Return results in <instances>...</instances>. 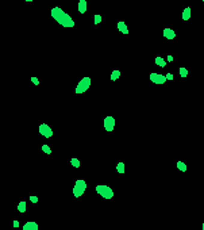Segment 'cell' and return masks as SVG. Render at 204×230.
<instances>
[{"instance_id": "obj_1", "label": "cell", "mask_w": 204, "mask_h": 230, "mask_svg": "<svg viewBox=\"0 0 204 230\" xmlns=\"http://www.w3.org/2000/svg\"><path fill=\"white\" fill-rule=\"evenodd\" d=\"M50 15H52V18L54 19L57 23H60V26L66 27V29H72V27H74V24H76L74 20L72 19V16L69 15V14H66L65 11L60 7H53L52 11H50Z\"/></svg>"}, {"instance_id": "obj_2", "label": "cell", "mask_w": 204, "mask_h": 230, "mask_svg": "<svg viewBox=\"0 0 204 230\" xmlns=\"http://www.w3.org/2000/svg\"><path fill=\"white\" fill-rule=\"evenodd\" d=\"M96 192H98L100 196H103L104 199L110 200L114 198V189L110 186H106V184H100V186H96Z\"/></svg>"}, {"instance_id": "obj_3", "label": "cell", "mask_w": 204, "mask_h": 230, "mask_svg": "<svg viewBox=\"0 0 204 230\" xmlns=\"http://www.w3.org/2000/svg\"><path fill=\"white\" fill-rule=\"evenodd\" d=\"M91 84H92V80H91V77H82L81 80L79 81V84H77L76 87V94H84V92H87L88 89H89Z\"/></svg>"}, {"instance_id": "obj_4", "label": "cell", "mask_w": 204, "mask_h": 230, "mask_svg": "<svg viewBox=\"0 0 204 230\" xmlns=\"http://www.w3.org/2000/svg\"><path fill=\"white\" fill-rule=\"evenodd\" d=\"M85 189H87V181L85 180H76V183H74V187H73V195L76 198H80L84 195Z\"/></svg>"}, {"instance_id": "obj_5", "label": "cell", "mask_w": 204, "mask_h": 230, "mask_svg": "<svg viewBox=\"0 0 204 230\" xmlns=\"http://www.w3.org/2000/svg\"><path fill=\"white\" fill-rule=\"evenodd\" d=\"M38 133L45 138H50V137H53V134H54L53 130H52V127H50L49 124H46V123H42L41 126L38 127Z\"/></svg>"}, {"instance_id": "obj_6", "label": "cell", "mask_w": 204, "mask_h": 230, "mask_svg": "<svg viewBox=\"0 0 204 230\" xmlns=\"http://www.w3.org/2000/svg\"><path fill=\"white\" fill-rule=\"evenodd\" d=\"M150 81L154 84H158V85H161V84H165L166 83V77L165 75H161V73H150Z\"/></svg>"}, {"instance_id": "obj_7", "label": "cell", "mask_w": 204, "mask_h": 230, "mask_svg": "<svg viewBox=\"0 0 204 230\" xmlns=\"http://www.w3.org/2000/svg\"><path fill=\"white\" fill-rule=\"evenodd\" d=\"M103 126H104V129H106L107 131H112L114 127H115V118L114 116H111V115L106 116L104 121H103Z\"/></svg>"}, {"instance_id": "obj_8", "label": "cell", "mask_w": 204, "mask_h": 230, "mask_svg": "<svg viewBox=\"0 0 204 230\" xmlns=\"http://www.w3.org/2000/svg\"><path fill=\"white\" fill-rule=\"evenodd\" d=\"M162 34L166 39H174V38H176V32H174V30H172V29H164Z\"/></svg>"}, {"instance_id": "obj_9", "label": "cell", "mask_w": 204, "mask_h": 230, "mask_svg": "<svg viewBox=\"0 0 204 230\" xmlns=\"http://www.w3.org/2000/svg\"><path fill=\"white\" fill-rule=\"evenodd\" d=\"M23 230H38V223L34 221H30L23 225Z\"/></svg>"}, {"instance_id": "obj_10", "label": "cell", "mask_w": 204, "mask_h": 230, "mask_svg": "<svg viewBox=\"0 0 204 230\" xmlns=\"http://www.w3.org/2000/svg\"><path fill=\"white\" fill-rule=\"evenodd\" d=\"M118 30H119L122 34H128V29H127V24L124 22H118Z\"/></svg>"}, {"instance_id": "obj_11", "label": "cell", "mask_w": 204, "mask_h": 230, "mask_svg": "<svg viewBox=\"0 0 204 230\" xmlns=\"http://www.w3.org/2000/svg\"><path fill=\"white\" fill-rule=\"evenodd\" d=\"M87 5H88L87 0H80V2H79V12L80 14H85V12H87Z\"/></svg>"}, {"instance_id": "obj_12", "label": "cell", "mask_w": 204, "mask_h": 230, "mask_svg": "<svg viewBox=\"0 0 204 230\" xmlns=\"http://www.w3.org/2000/svg\"><path fill=\"white\" fill-rule=\"evenodd\" d=\"M154 62H155V65H158L160 68H165V66H166V60L162 58V57H160V56L155 57Z\"/></svg>"}, {"instance_id": "obj_13", "label": "cell", "mask_w": 204, "mask_h": 230, "mask_svg": "<svg viewBox=\"0 0 204 230\" xmlns=\"http://www.w3.org/2000/svg\"><path fill=\"white\" fill-rule=\"evenodd\" d=\"M190 14H192V10H190V7L184 8V11H182V20H189Z\"/></svg>"}, {"instance_id": "obj_14", "label": "cell", "mask_w": 204, "mask_h": 230, "mask_svg": "<svg viewBox=\"0 0 204 230\" xmlns=\"http://www.w3.org/2000/svg\"><path fill=\"white\" fill-rule=\"evenodd\" d=\"M176 167L178 168L181 172H185V170H187V164H185V162H182V161H177Z\"/></svg>"}, {"instance_id": "obj_15", "label": "cell", "mask_w": 204, "mask_h": 230, "mask_svg": "<svg viewBox=\"0 0 204 230\" xmlns=\"http://www.w3.org/2000/svg\"><path fill=\"white\" fill-rule=\"evenodd\" d=\"M18 211L19 213H25L26 208H27V206H26V202H19V204H18Z\"/></svg>"}, {"instance_id": "obj_16", "label": "cell", "mask_w": 204, "mask_h": 230, "mask_svg": "<svg viewBox=\"0 0 204 230\" xmlns=\"http://www.w3.org/2000/svg\"><path fill=\"white\" fill-rule=\"evenodd\" d=\"M119 77H120V70L115 69L114 72L111 73V80H112V81H115V80H118Z\"/></svg>"}, {"instance_id": "obj_17", "label": "cell", "mask_w": 204, "mask_h": 230, "mask_svg": "<svg viewBox=\"0 0 204 230\" xmlns=\"http://www.w3.org/2000/svg\"><path fill=\"white\" fill-rule=\"evenodd\" d=\"M70 165H72L73 168H80L81 162H80L79 158H70Z\"/></svg>"}, {"instance_id": "obj_18", "label": "cell", "mask_w": 204, "mask_h": 230, "mask_svg": "<svg viewBox=\"0 0 204 230\" xmlns=\"http://www.w3.org/2000/svg\"><path fill=\"white\" fill-rule=\"evenodd\" d=\"M116 170H118V173H124V162H118Z\"/></svg>"}, {"instance_id": "obj_19", "label": "cell", "mask_w": 204, "mask_h": 230, "mask_svg": "<svg viewBox=\"0 0 204 230\" xmlns=\"http://www.w3.org/2000/svg\"><path fill=\"white\" fill-rule=\"evenodd\" d=\"M178 73H180V76H181V77H187V76H188V69H187V68H184V66H181L178 69Z\"/></svg>"}, {"instance_id": "obj_20", "label": "cell", "mask_w": 204, "mask_h": 230, "mask_svg": "<svg viewBox=\"0 0 204 230\" xmlns=\"http://www.w3.org/2000/svg\"><path fill=\"white\" fill-rule=\"evenodd\" d=\"M42 150L46 154H52V149L49 148V145H42Z\"/></svg>"}, {"instance_id": "obj_21", "label": "cell", "mask_w": 204, "mask_h": 230, "mask_svg": "<svg viewBox=\"0 0 204 230\" xmlns=\"http://www.w3.org/2000/svg\"><path fill=\"white\" fill-rule=\"evenodd\" d=\"M93 18H95V24H99V23H101V15H99V14H96L95 16H93Z\"/></svg>"}, {"instance_id": "obj_22", "label": "cell", "mask_w": 204, "mask_h": 230, "mask_svg": "<svg viewBox=\"0 0 204 230\" xmlns=\"http://www.w3.org/2000/svg\"><path fill=\"white\" fill-rule=\"evenodd\" d=\"M30 202H31V203H38V196H34V195H31V196H30Z\"/></svg>"}, {"instance_id": "obj_23", "label": "cell", "mask_w": 204, "mask_h": 230, "mask_svg": "<svg viewBox=\"0 0 204 230\" xmlns=\"http://www.w3.org/2000/svg\"><path fill=\"white\" fill-rule=\"evenodd\" d=\"M165 77H166V80H173V77H174V76L172 75V73H166V75H165Z\"/></svg>"}, {"instance_id": "obj_24", "label": "cell", "mask_w": 204, "mask_h": 230, "mask_svg": "<svg viewBox=\"0 0 204 230\" xmlns=\"http://www.w3.org/2000/svg\"><path fill=\"white\" fill-rule=\"evenodd\" d=\"M31 81H33V84H35V85H39V80L37 77H31Z\"/></svg>"}, {"instance_id": "obj_25", "label": "cell", "mask_w": 204, "mask_h": 230, "mask_svg": "<svg viewBox=\"0 0 204 230\" xmlns=\"http://www.w3.org/2000/svg\"><path fill=\"white\" fill-rule=\"evenodd\" d=\"M12 225H14V227H19V222H18L16 219H15V221L12 222Z\"/></svg>"}, {"instance_id": "obj_26", "label": "cell", "mask_w": 204, "mask_h": 230, "mask_svg": "<svg viewBox=\"0 0 204 230\" xmlns=\"http://www.w3.org/2000/svg\"><path fill=\"white\" fill-rule=\"evenodd\" d=\"M173 61V56H168V60H166V62H172Z\"/></svg>"}, {"instance_id": "obj_27", "label": "cell", "mask_w": 204, "mask_h": 230, "mask_svg": "<svg viewBox=\"0 0 204 230\" xmlns=\"http://www.w3.org/2000/svg\"><path fill=\"white\" fill-rule=\"evenodd\" d=\"M201 229H203V230H204V223H203V226H201Z\"/></svg>"}, {"instance_id": "obj_28", "label": "cell", "mask_w": 204, "mask_h": 230, "mask_svg": "<svg viewBox=\"0 0 204 230\" xmlns=\"http://www.w3.org/2000/svg\"><path fill=\"white\" fill-rule=\"evenodd\" d=\"M26 2H30V3H31V2H33V0H26Z\"/></svg>"}, {"instance_id": "obj_29", "label": "cell", "mask_w": 204, "mask_h": 230, "mask_svg": "<svg viewBox=\"0 0 204 230\" xmlns=\"http://www.w3.org/2000/svg\"><path fill=\"white\" fill-rule=\"evenodd\" d=\"M201 2H203V3H204V0H201Z\"/></svg>"}]
</instances>
